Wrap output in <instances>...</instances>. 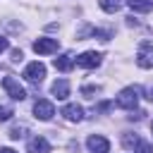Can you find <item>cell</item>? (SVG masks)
Segmentation results:
<instances>
[{
	"mask_svg": "<svg viewBox=\"0 0 153 153\" xmlns=\"http://www.w3.org/2000/svg\"><path fill=\"white\" fill-rule=\"evenodd\" d=\"M151 131H153V122H151Z\"/></svg>",
	"mask_w": 153,
	"mask_h": 153,
	"instance_id": "cell-23",
	"label": "cell"
},
{
	"mask_svg": "<svg viewBox=\"0 0 153 153\" xmlns=\"http://www.w3.org/2000/svg\"><path fill=\"white\" fill-rule=\"evenodd\" d=\"M139 93H141V88L139 86H127L120 96H117V108H124V110H134L136 108V103H139Z\"/></svg>",
	"mask_w": 153,
	"mask_h": 153,
	"instance_id": "cell-1",
	"label": "cell"
},
{
	"mask_svg": "<svg viewBox=\"0 0 153 153\" xmlns=\"http://www.w3.org/2000/svg\"><path fill=\"white\" fill-rule=\"evenodd\" d=\"M100 53H96V50H86V53H81L79 57H76V65L79 67H86V69H93V67H98L100 65Z\"/></svg>",
	"mask_w": 153,
	"mask_h": 153,
	"instance_id": "cell-5",
	"label": "cell"
},
{
	"mask_svg": "<svg viewBox=\"0 0 153 153\" xmlns=\"http://www.w3.org/2000/svg\"><path fill=\"white\" fill-rule=\"evenodd\" d=\"M72 65H74V60H72V55H69V53H65V55L55 57V69H60V72H69V69H72Z\"/></svg>",
	"mask_w": 153,
	"mask_h": 153,
	"instance_id": "cell-12",
	"label": "cell"
},
{
	"mask_svg": "<svg viewBox=\"0 0 153 153\" xmlns=\"http://www.w3.org/2000/svg\"><path fill=\"white\" fill-rule=\"evenodd\" d=\"M12 60H22V50H12Z\"/></svg>",
	"mask_w": 153,
	"mask_h": 153,
	"instance_id": "cell-20",
	"label": "cell"
},
{
	"mask_svg": "<svg viewBox=\"0 0 153 153\" xmlns=\"http://www.w3.org/2000/svg\"><path fill=\"white\" fill-rule=\"evenodd\" d=\"M81 93H84L86 98H93V93H98V88H96V86H84Z\"/></svg>",
	"mask_w": 153,
	"mask_h": 153,
	"instance_id": "cell-18",
	"label": "cell"
},
{
	"mask_svg": "<svg viewBox=\"0 0 153 153\" xmlns=\"http://www.w3.org/2000/svg\"><path fill=\"white\" fill-rule=\"evenodd\" d=\"M134 153H153V146L148 143V141H139L136 143V151Z\"/></svg>",
	"mask_w": 153,
	"mask_h": 153,
	"instance_id": "cell-16",
	"label": "cell"
},
{
	"mask_svg": "<svg viewBox=\"0 0 153 153\" xmlns=\"http://www.w3.org/2000/svg\"><path fill=\"white\" fill-rule=\"evenodd\" d=\"M24 76H26L31 84H41L43 76H45V65H41V62H31V65H26Z\"/></svg>",
	"mask_w": 153,
	"mask_h": 153,
	"instance_id": "cell-3",
	"label": "cell"
},
{
	"mask_svg": "<svg viewBox=\"0 0 153 153\" xmlns=\"http://www.w3.org/2000/svg\"><path fill=\"white\" fill-rule=\"evenodd\" d=\"M136 65L143 67V69H151L153 67V45H143L136 55Z\"/></svg>",
	"mask_w": 153,
	"mask_h": 153,
	"instance_id": "cell-9",
	"label": "cell"
},
{
	"mask_svg": "<svg viewBox=\"0 0 153 153\" xmlns=\"http://www.w3.org/2000/svg\"><path fill=\"white\" fill-rule=\"evenodd\" d=\"M14 115V110H12V105H2L0 103V122H5V120H10Z\"/></svg>",
	"mask_w": 153,
	"mask_h": 153,
	"instance_id": "cell-15",
	"label": "cell"
},
{
	"mask_svg": "<svg viewBox=\"0 0 153 153\" xmlns=\"http://www.w3.org/2000/svg\"><path fill=\"white\" fill-rule=\"evenodd\" d=\"M148 100H153V88H148V96H146Z\"/></svg>",
	"mask_w": 153,
	"mask_h": 153,
	"instance_id": "cell-22",
	"label": "cell"
},
{
	"mask_svg": "<svg viewBox=\"0 0 153 153\" xmlns=\"http://www.w3.org/2000/svg\"><path fill=\"white\" fill-rule=\"evenodd\" d=\"M127 5L136 12H151V7H153L151 0H127Z\"/></svg>",
	"mask_w": 153,
	"mask_h": 153,
	"instance_id": "cell-13",
	"label": "cell"
},
{
	"mask_svg": "<svg viewBox=\"0 0 153 153\" xmlns=\"http://www.w3.org/2000/svg\"><path fill=\"white\" fill-rule=\"evenodd\" d=\"M26 151H29V153H50V143H48L43 136H33V139L29 141Z\"/></svg>",
	"mask_w": 153,
	"mask_h": 153,
	"instance_id": "cell-10",
	"label": "cell"
},
{
	"mask_svg": "<svg viewBox=\"0 0 153 153\" xmlns=\"http://www.w3.org/2000/svg\"><path fill=\"white\" fill-rule=\"evenodd\" d=\"M62 115H65V120H69V122H81V120H84V108L76 105V103H69V105L62 108Z\"/></svg>",
	"mask_w": 153,
	"mask_h": 153,
	"instance_id": "cell-8",
	"label": "cell"
},
{
	"mask_svg": "<svg viewBox=\"0 0 153 153\" xmlns=\"http://www.w3.org/2000/svg\"><path fill=\"white\" fill-rule=\"evenodd\" d=\"M2 88H5V91H7V93L14 98V100H24V98H26L24 86H22V84H19L14 76H5V79H2Z\"/></svg>",
	"mask_w": 153,
	"mask_h": 153,
	"instance_id": "cell-2",
	"label": "cell"
},
{
	"mask_svg": "<svg viewBox=\"0 0 153 153\" xmlns=\"http://www.w3.org/2000/svg\"><path fill=\"white\" fill-rule=\"evenodd\" d=\"M24 134H26V127H24V124H22V127H14V129L10 131V136H12V139H22Z\"/></svg>",
	"mask_w": 153,
	"mask_h": 153,
	"instance_id": "cell-17",
	"label": "cell"
},
{
	"mask_svg": "<svg viewBox=\"0 0 153 153\" xmlns=\"http://www.w3.org/2000/svg\"><path fill=\"white\" fill-rule=\"evenodd\" d=\"M7 45H10V43H7V38H2V36H0V53H2V50H7Z\"/></svg>",
	"mask_w": 153,
	"mask_h": 153,
	"instance_id": "cell-19",
	"label": "cell"
},
{
	"mask_svg": "<svg viewBox=\"0 0 153 153\" xmlns=\"http://www.w3.org/2000/svg\"><path fill=\"white\" fill-rule=\"evenodd\" d=\"M33 115H36L38 120H50V117L55 115V108H53L50 100H36V103H33Z\"/></svg>",
	"mask_w": 153,
	"mask_h": 153,
	"instance_id": "cell-7",
	"label": "cell"
},
{
	"mask_svg": "<svg viewBox=\"0 0 153 153\" xmlns=\"http://www.w3.org/2000/svg\"><path fill=\"white\" fill-rule=\"evenodd\" d=\"M0 153H17V151H12V148H0Z\"/></svg>",
	"mask_w": 153,
	"mask_h": 153,
	"instance_id": "cell-21",
	"label": "cell"
},
{
	"mask_svg": "<svg viewBox=\"0 0 153 153\" xmlns=\"http://www.w3.org/2000/svg\"><path fill=\"white\" fill-rule=\"evenodd\" d=\"M86 146H88V151H91V153H108V151H110V141H108L105 136H100V134L88 136Z\"/></svg>",
	"mask_w": 153,
	"mask_h": 153,
	"instance_id": "cell-6",
	"label": "cell"
},
{
	"mask_svg": "<svg viewBox=\"0 0 153 153\" xmlns=\"http://www.w3.org/2000/svg\"><path fill=\"white\" fill-rule=\"evenodd\" d=\"M57 48H60L57 38H38V41H33V50H36L38 55H50V53H55Z\"/></svg>",
	"mask_w": 153,
	"mask_h": 153,
	"instance_id": "cell-4",
	"label": "cell"
},
{
	"mask_svg": "<svg viewBox=\"0 0 153 153\" xmlns=\"http://www.w3.org/2000/svg\"><path fill=\"white\" fill-rule=\"evenodd\" d=\"M100 7L105 12H117L122 7V0H100Z\"/></svg>",
	"mask_w": 153,
	"mask_h": 153,
	"instance_id": "cell-14",
	"label": "cell"
},
{
	"mask_svg": "<svg viewBox=\"0 0 153 153\" xmlns=\"http://www.w3.org/2000/svg\"><path fill=\"white\" fill-rule=\"evenodd\" d=\"M50 91H53V96H55L57 100H65V98L69 96V81H67V79H57Z\"/></svg>",
	"mask_w": 153,
	"mask_h": 153,
	"instance_id": "cell-11",
	"label": "cell"
}]
</instances>
